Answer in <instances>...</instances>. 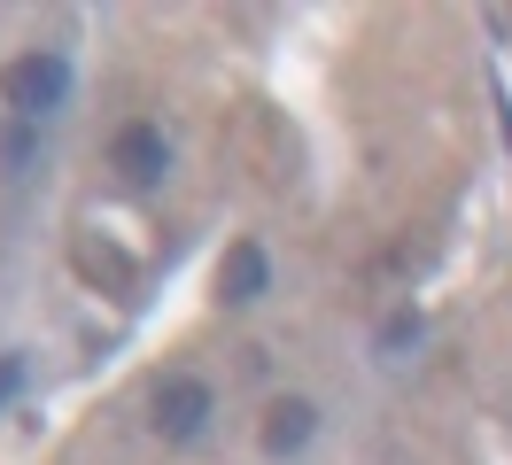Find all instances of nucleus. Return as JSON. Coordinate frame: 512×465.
Instances as JSON below:
<instances>
[{
  "label": "nucleus",
  "mask_w": 512,
  "mask_h": 465,
  "mask_svg": "<svg viewBox=\"0 0 512 465\" xmlns=\"http://www.w3.org/2000/svg\"><path fill=\"white\" fill-rule=\"evenodd\" d=\"M404 341H419V318H396V326H388V334H381V349H388V357H396Z\"/></svg>",
  "instance_id": "nucleus-6"
},
{
  "label": "nucleus",
  "mask_w": 512,
  "mask_h": 465,
  "mask_svg": "<svg viewBox=\"0 0 512 465\" xmlns=\"http://www.w3.org/2000/svg\"><path fill=\"white\" fill-rule=\"evenodd\" d=\"M311 434H319V411H311L303 396H288V403H272V411H264V450H272V458H295Z\"/></svg>",
  "instance_id": "nucleus-5"
},
{
  "label": "nucleus",
  "mask_w": 512,
  "mask_h": 465,
  "mask_svg": "<svg viewBox=\"0 0 512 465\" xmlns=\"http://www.w3.org/2000/svg\"><path fill=\"white\" fill-rule=\"evenodd\" d=\"M148 411H156L163 442H202V427L218 419V396H210V380H194V372H163Z\"/></svg>",
  "instance_id": "nucleus-1"
},
{
  "label": "nucleus",
  "mask_w": 512,
  "mask_h": 465,
  "mask_svg": "<svg viewBox=\"0 0 512 465\" xmlns=\"http://www.w3.org/2000/svg\"><path fill=\"white\" fill-rule=\"evenodd\" d=\"M0 93H8L16 117H47V109H63V93H70V62L55 55V47L16 55V62H8V78H0Z\"/></svg>",
  "instance_id": "nucleus-2"
},
{
  "label": "nucleus",
  "mask_w": 512,
  "mask_h": 465,
  "mask_svg": "<svg viewBox=\"0 0 512 465\" xmlns=\"http://www.w3.org/2000/svg\"><path fill=\"white\" fill-rule=\"evenodd\" d=\"M16 388H24V365H16V357H0V403L16 396Z\"/></svg>",
  "instance_id": "nucleus-7"
},
{
  "label": "nucleus",
  "mask_w": 512,
  "mask_h": 465,
  "mask_svg": "<svg viewBox=\"0 0 512 465\" xmlns=\"http://www.w3.org/2000/svg\"><path fill=\"white\" fill-rule=\"evenodd\" d=\"M117 171H125L132 186H156L163 171H171V148H163L156 124H125V132H117Z\"/></svg>",
  "instance_id": "nucleus-3"
},
{
  "label": "nucleus",
  "mask_w": 512,
  "mask_h": 465,
  "mask_svg": "<svg viewBox=\"0 0 512 465\" xmlns=\"http://www.w3.org/2000/svg\"><path fill=\"white\" fill-rule=\"evenodd\" d=\"M264 279H272V264H264V248H256V241L225 248V264H218V295H225V303H256Z\"/></svg>",
  "instance_id": "nucleus-4"
}]
</instances>
